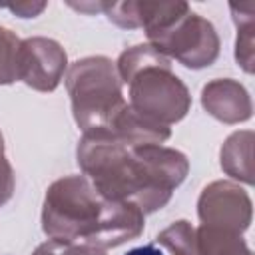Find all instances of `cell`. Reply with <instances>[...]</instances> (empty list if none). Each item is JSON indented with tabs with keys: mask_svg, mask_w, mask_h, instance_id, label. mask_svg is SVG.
I'll return each mask as SVG.
<instances>
[{
	"mask_svg": "<svg viewBox=\"0 0 255 255\" xmlns=\"http://www.w3.org/2000/svg\"><path fill=\"white\" fill-rule=\"evenodd\" d=\"M76 155L104 197L135 203L143 213L161 209L189 171L181 151L163 145L131 147L108 129L84 131Z\"/></svg>",
	"mask_w": 255,
	"mask_h": 255,
	"instance_id": "cell-1",
	"label": "cell"
},
{
	"mask_svg": "<svg viewBox=\"0 0 255 255\" xmlns=\"http://www.w3.org/2000/svg\"><path fill=\"white\" fill-rule=\"evenodd\" d=\"M143 215L135 203L104 197L86 175H68L46 191L42 229L50 239L108 249L139 237Z\"/></svg>",
	"mask_w": 255,
	"mask_h": 255,
	"instance_id": "cell-2",
	"label": "cell"
},
{
	"mask_svg": "<svg viewBox=\"0 0 255 255\" xmlns=\"http://www.w3.org/2000/svg\"><path fill=\"white\" fill-rule=\"evenodd\" d=\"M137 24L149 46L185 68L211 66L219 56V36L213 24L191 12L185 2H135Z\"/></svg>",
	"mask_w": 255,
	"mask_h": 255,
	"instance_id": "cell-3",
	"label": "cell"
},
{
	"mask_svg": "<svg viewBox=\"0 0 255 255\" xmlns=\"http://www.w3.org/2000/svg\"><path fill=\"white\" fill-rule=\"evenodd\" d=\"M72 112L82 131L104 129L126 106L116 64L106 56L74 62L66 74Z\"/></svg>",
	"mask_w": 255,
	"mask_h": 255,
	"instance_id": "cell-4",
	"label": "cell"
},
{
	"mask_svg": "<svg viewBox=\"0 0 255 255\" xmlns=\"http://www.w3.org/2000/svg\"><path fill=\"white\" fill-rule=\"evenodd\" d=\"M129 106L133 112L161 126H171L185 118L191 96L185 84L171 72V62L149 66L129 82Z\"/></svg>",
	"mask_w": 255,
	"mask_h": 255,
	"instance_id": "cell-5",
	"label": "cell"
},
{
	"mask_svg": "<svg viewBox=\"0 0 255 255\" xmlns=\"http://www.w3.org/2000/svg\"><path fill=\"white\" fill-rule=\"evenodd\" d=\"M251 199L233 181H213L209 183L197 201V213L201 225L243 233L251 223Z\"/></svg>",
	"mask_w": 255,
	"mask_h": 255,
	"instance_id": "cell-6",
	"label": "cell"
},
{
	"mask_svg": "<svg viewBox=\"0 0 255 255\" xmlns=\"http://www.w3.org/2000/svg\"><path fill=\"white\" fill-rule=\"evenodd\" d=\"M68 56L52 38H26L18 54V80L38 92H54L64 78Z\"/></svg>",
	"mask_w": 255,
	"mask_h": 255,
	"instance_id": "cell-7",
	"label": "cell"
},
{
	"mask_svg": "<svg viewBox=\"0 0 255 255\" xmlns=\"http://www.w3.org/2000/svg\"><path fill=\"white\" fill-rule=\"evenodd\" d=\"M201 106L223 124H239L251 118L253 106L247 90L231 78L211 80L201 90Z\"/></svg>",
	"mask_w": 255,
	"mask_h": 255,
	"instance_id": "cell-8",
	"label": "cell"
},
{
	"mask_svg": "<svg viewBox=\"0 0 255 255\" xmlns=\"http://www.w3.org/2000/svg\"><path fill=\"white\" fill-rule=\"evenodd\" d=\"M221 169L237 181L253 183V131L231 133L221 145Z\"/></svg>",
	"mask_w": 255,
	"mask_h": 255,
	"instance_id": "cell-9",
	"label": "cell"
},
{
	"mask_svg": "<svg viewBox=\"0 0 255 255\" xmlns=\"http://www.w3.org/2000/svg\"><path fill=\"white\" fill-rule=\"evenodd\" d=\"M195 239L197 255H253L241 233L199 225L195 229Z\"/></svg>",
	"mask_w": 255,
	"mask_h": 255,
	"instance_id": "cell-10",
	"label": "cell"
},
{
	"mask_svg": "<svg viewBox=\"0 0 255 255\" xmlns=\"http://www.w3.org/2000/svg\"><path fill=\"white\" fill-rule=\"evenodd\" d=\"M233 20L237 24L235 38V60L237 64L251 74L253 72V32H255V2L229 4Z\"/></svg>",
	"mask_w": 255,
	"mask_h": 255,
	"instance_id": "cell-11",
	"label": "cell"
},
{
	"mask_svg": "<svg viewBox=\"0 0 255 255\" xmlns=\"http://www.w3.org/2000/svg\"><path fill=\"white\" fill-rule=\"evenodd\" d=\"M165 62H171V60L165 58L161 52H157L153 46L137 44L120 54V58L116 62V72L120 76V82L128 84L137 72H141L149 66H155V64H165Z\"/></svg>",
	"mask_w": 255,
	"mask_h": 255,
	"instance_id": "cell-12",
	"label": "cell"
},
{
	"mask_svg": "<svg viewBox=\"0 0 255 255\" xmlns=\"http://www.w3.org/2000/svg\"><path fill=\"white\" fill-rule=\"evenodd\" d=\"M159 245L171 251V255H197V239H195V227L185 221H173L169 227H165L157 235Z\"/></svg>",
	"mask_w": 255,
	"mask_h": 255,
	"instance_id": "cell-13",
	"label": "cell"
},
{
	"mask_svg": "<svg viewBox=\"0 0 255 255\" xmlns=\"http://www.w3.org/2000/svg\"><path fill=\"white\" fill-rule=\"evenodd\" d=\"M18 36L0 26V86L12 84L18 80V54H20Z\"/></svg>",
	"mask_w": 255,
	"mask_h": 255,
	"instance_id": "cell-14",
	"label": "cell"
},
{
	"mask_svg": "<svg viewBox=\"0 0 255 255\" xmlns=\"http://www.w3.org/2000/svg\"><path fill=\"white\" fill-rule=\"evenodd\" d=\"M32 255H106V249L76 241L48 239L46 243H40Z\"/></svg>",
	"mask_w": 255,
	"mask_h": 255,
	"instance_id": "cell-15",
	"label": "cell"
},
{
	"mask_svg": "<svg viewBox=\"0 0 255 255\" xmlns=\"http://www.w3.org/2000/svg\"><path fill=\"white\" fill-rule=\"evenodd\" d=\"M14 187H16L14 169H12L10 161L6 159V155L0 153V205L8 203V201L12 199Z\"/></svg>",
	"mask_w": 255,
	"mask_h": 255,
	"instance_id": "cell-16",
	"label": "cell"
},
{
	"mask_svg": "<svg viewBox=\"0 0 255 255\" xmlns=\"http://www.w3.org/2000/svg\"><path fill=\"white\" fill-rule=\"evenodd\" d=\"M4 8L12 10L20 18H34L46 8V2H16V4H8Z\"/></svg>",
	"mask_w": 255,
	"mask_h": 255,
	"instance_id": "cell-17",
	"label": "cell"
},
{
	"mask_svg": "<svg viewBox=\"0 0 255 255\" xmlns=\"http://www.w3.org/2000/svg\"><path fill=\"white\" fill-rule=\"evenodd\" d=\"M126 255H163L155 245H141V247H135L131 251H128Z\"/></svg>",
	"mask_w": 255,
	"mask_h": 255,
	"instance_id": "cell-18",
	"label": "cell"
},
{
	"mask_svg": "<svg viewBox=\"0 0 255 255\" xmlns=\"http://www.w3.org/2000/svg\"><path fill=\"white\" fill-rule=\"evenodd\" d=\"M0 153H4V137H2V131H0Z\"/></svg>",
	"mask_w": 255,
	"mask_h": 255,
	"instance_id": "cell-19",
	"label": "cell"
}]
</instances>
